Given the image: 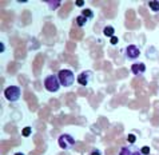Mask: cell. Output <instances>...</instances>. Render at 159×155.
I'll list each match as a JSON object with an SVG mask.
<instances>
[{
  "label": "cell",
  "mask_w": 159,
  "mask_h": 155,
  "mask_svg": "<svg viewBox=\"0 0 159 155\" xmlns=\"http://www.w3.org/2000/svg\"><path fill=\"white\" fill-rule=\"evenodd\" d=\"M58 78H59L60 84L63 87H71L75 82V76L71 70H60L58 74Z\"/></svg>",
  "instance_id": "6da1fadb"
},
{
  "label": "cell",
  "mask_w": 159,
  "mask_h": 155,
  "mask_svg": "<svg viewBox=\"0 0 159 155\" xmlns=\"http://www.w3.org/2000/svg\"><path fill=\"white\" fill-rule=\"evenodd\" d=\"M43 84H44V88L50 92L59 91V88L61 86L59 82V78L56 75H48V76H46V79L43 80Z\"/></svg>",
  "instance_id": "7a4b0ae2"
},
{
  "label": "cell",
  "mask_w": 159,
  "mask_h": 155,
  "mask_svg": "<svg viewBox=\"0 0 159 155\" xmlns=\"http://www.w3.org/2000/svg\"><path fill=\"white\" fill-rule=\"evenodd\" d=\"M58 144L61 150H70V148L74 147L75 139L70 134H61L58 139Z\"/></svg>",
  "instance_id": "3957f363"
},
{
  "label": "cell",
  "mask_w": 159,
  "mask_h": 155,
  "mask_svg": "<svg viewBox=\"0 0 159 155\" xmlns=\"http://www.w3.org/2000/svg\"><path fill=\"white\" fill-rule=\"evenodd\" d=\"M4 96L10 102H16L20 98V88L17 86H10L4 90Z\"/></svg>",
  "instance_id": "277c9868"
},
{
  "label": "cell",
  "mask_w": 159,
  "mask_h": 155,
  "mask_svg": "<svg viewBox=\"0 0 159 155\" xmlns=\"http://www.w3.org/2000/svg\"><path fill=\"white\" fill-rule=\"evenodd\" d=\"M119 155H142V151L138 147H135L134 144H129L120 148Z\"/></svg>",
  "instance_id": "5b68a950"
},
{
  "label": "cell",
  "mask_w": 159,
  "mask_h": 155,
  "mask_svg": "<svg viewBox=\"0 0 159 155\" xmlns=\"http://www.w3.org/2000/svg\"><path fill=\"white\" fill-rule=\"evenodd\" d=\"M139 55H140V51L135 44H129L126 47V57H129V59H136V57H139Z\"/></svg>",
  "instance_id": "8992f818"
},
{
  "label": "cell",
  "mask_w": 159,
  "mask_h": 155,
  "mask_svg": "<svg viewBox=\"0 0 159 155\" xmlns=\"http://www.w3.org/2000/svg\"><path fill=\"white\" fill-rule=\"evenodd\" d=\"M92 78V72L91 71H83L78 75V83L80 86H87L88 84V80Z\"/></svg>",
  "instance_id": "52a82bcc"
},
{
  "label": "cell",
  "mask_w": 159,
  "mask_h": 155,
  "mask_svg": "<svg viewBox=\"0 0 159 155\" xmlns=\"http://www.w3.org/2000/svg\"><path fill=\"white\" fill-rule=\"evenodd\" d=\"M131 71L134 75H140L146 71V66H144V63H134L131 66Z\"/></svg>",
  "instance_id": "ba28073f"
},
{
  "label": "cell",
  "mask_w": 159,
  "mask_h": 155,
  "mask_svg": "<svg viewBox=\"0 0 159 155\" xmlns=\"http://www.w3.org/2000/svg\"><path fill=\"white\" fill-rule=\"evenodd\" d=\"M103 34H104L107 38L111 39V38L114 36V34H115V30H114V27H110V25H107V27H104Z\"/></svg>",
  "instance_id": "9c48e42d"
},
{
  "label": "cell",
  "mask_w": 159,
  "mask_h": 155,
  "mask_svg": "<svg viewBox=\"0 0 159 155\" xmlns=\"http://www.w3.org/2000/svg\"><path fill=\"white\" fill-rule=\"evenodd\" d=\"M148 7L150 10H152L154 12H158L159 11V2H157V0H151V2H148Z\"/></svg>",
  "instance_id": "30bf717a"
},
{
  "label": "cell",
  "mask_w": 159,
  "mask_h": 155,
  "mask_svg": "<svg viewBox=\"0 0 159 155\" xmlns=\"http://www.w3.org/2000/svg\"><path fill=\"white\" fill-rule=\"evenodd\" d=\"M87 17H84L83 15H80V16H78L76 17V24L79 25V27H83V25H86V23H87Z\"/></svg>",
  "instance_id": "8fae6325"
},
{
  "label": "cell",
  "mask_w": 159,
  "mask_h": 155,
  "mask_svg": "<svg viewBox=\"0 0 159 155\" xmlns=\"http://www.w3.org/2000/svg\"><path fill=\"white\" fill-rule=\"evenodd\" d=\"M82 15L84 16V17H87V19H91V17L94 16V12H92L91 10H83L82 11Z\"/></svg>",
  "instance_id": "7c38bea8"
},
{
  "label": "cell",
  "mask_w": 159,
  "mask_h": 155,
  "mask_svg": "<svg viewBox=\"0 0 159 155\" xmlns=\"http://www.w3.org/2000/svg\"><path fill=\"white\" fill-rule=\"evenodd\" d=\"M31 131H32L31 130V127H24L23 130H21V135H23L24 138H28V136L31 135Z\"/></svg>",
  "instance_id": "4fadbf2b"
},
{
  "label": "cell",
  "mask_w": 159,
  "mask_h": 155,
  "mask_svg": "<svg viewBox=\"0 0 159 155\" xmlns=\"http://www.w3.org/2000/svg\"><path fill=\"white\" fill-rule=\"evenodd\" d=\"M127 140H129V143L130 144H134L135 143V140H136V136L134 134H130L129 136H127Z\"/></svg>",
  "instance_id": "5bb4252c"
},
{
  "label": "cell",
  "mask_w": 159,
  "mask_h": 155,
  "mask_svg": "<svg viewBox=\"0 0 159 155\" xmlns=\"http://www.w3.org/2000/svg\"><path fill=\"white\" fill-rule=\"evenodd\" d=\"M50 4H51V6H50V8H51V10H56V8H58L59 7V2H50Z\"/></svg>",
  "instance_id": "9a60e30c"
},
{
  "label": "cell",
  "mask_w": 159,
  "mask_h": 155,
  "mask_svg": "<svg viewBox=\"0 0 159 155\" xmlns=\"http://www.w3.org/2000/svg\"><path fill=\"white\" fill-rule=\"evenodd\" d=\"M142 154L148 155V154H150V147H147V146H146V147H143V148H142Z\"/></svg>",
  "instance_id": "2e32d148"
},
{
  "label": "cell",
  "mask_w": 159,
  "mask_h": 155,
  "mask_svg": "<svg viewBox=\"0 0 159 155\" xmlns=\"http://www.w3.org/2000/svg\"><path fill=\"white\" fill-rule=\"evenodd\" d=\"M118 38H115V36H112L111 39H110V43H111V44H114V46H115V44H118Z\"/></svg>",
  "instance_id": "e0dca14e"
},
{
  "label": "cell",
  "mask_w": 159,
  "mask_h": 155,
  "mask_svg": "<svg viewBox=\"0 0 159 155\" xmlns=\"http://www.w3.org/2000/svg\"><path fill=\"white\" fill-rule=\"evenodd\" d=\"M75 4H76V6H79V7H82L83 4H84V0H78V2L75 3Z\"/></svg>",
  "instance_id": "ac0fdd59"
},
{
  "label": "cell",
  "mask_w": 159,
  "mask_h": 155,
  "mask_svg": "<svg viewBox=\"0 0 159 155\" xmlns=\"http://www.w3.org/2000/svg\"><path fill=\"white\" fill-rule=\"evenodd\" d=\"M91 155H102V154H100V151H99V150H92Z\"/></svg>",
  "instance_id": "d6986e66"
},
{
  "label": "cell",
  "mask_w": 159,
  "mask_h": 155,
  "mask_svg": "<svg viewBox=\"0 0 159 155\" xmlns=\"http://www.w3.org/2000/svg\"><path fill=\"white\" fill-rule=\"evenodd\" d=\"M15 155H24V154H23V153H16Z\"/></svg>",
  "instance_id": "ffe728a7"
}]
</instances>
